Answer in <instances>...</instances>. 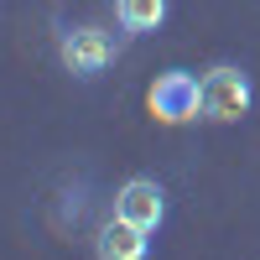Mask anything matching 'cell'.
Returning <instances> with one entry per match:
<instances>
[{"label":"cell","instance_id":"obj_1","mask_svg":"<svg viewBox=\"0 0 260 260\" xmlns=\"http://www.w3.org/2000/svg\"><path fill=\"white\" fill-rule=\"evenodd\" d=\"M255 104V83L245 68H234V62H219V68H208L198 78V120L208 125H234L245 120Z\"/></svg>","mask_w":260,"mask_h":260},{"label":"cell","instance_id":"obj_2","mask_svg":"<svg viewBox=\"0 0 260 260\" xmlns=\"http://www.w3.org/2000/svg\"><path fill=\"white\" fill-rule=\"evenodd\" d=\"M57 57L73 78H99L115 62V37L104 26H62L57 31Z\"/></svg>","mask_w":260,"mask_h":260},{"label":"cell","instance_id":"obj_3","mask_svg":"<svg viewBox=\"0 0 260 260\" xmlns=\"http://www.w3.org/2000/svg\"><path fill=\"white\" fill-rule=\"evenodd\" d=\"M146 104H151V115H156L161 125H187V120H198V78L182 73V68H167V73H156Z\"/></svg>","mask_w":260,"mask_h":260},{"label":"cell","instance_id":"obj_4","mask_svg":"<svg viewBox=\"0 0 260 260\" xmlns=\"http://www.w3.org/2000/svg\"><path fill=\"white\" fill-rule=\"evenodd\" d=\"M115 213L156 234L161 219H167V192H161V182H156V177H130V182L115 192Z\"/></svg>","mask_w":260,"mask_h":260},{"label":"cell","instance_id":"obj_5","mask_svg":"<svg viewBox=\"0 0 260 260\" xmlns=\"http://www.w3.org/2000/svg\"><path fill=\"white\" fill-rule=\"evenodd\" d=\"M94 255L99 260H146L151 255V229L120 219V213H110L99 229H94Z\"/></svg>","mask_w":260,"mask_h":260},{"label":"cell","instance_id":"obj_6","mask_svg":"<svg viewBox=\"0 0 260 260\" xmlns=\"http://www.w3.org/2000/svg\"><path fill=\"white\" fill-rule=\"evenodd\" d=\"M167 11H172V0H115V21H120V31H130V37L156 31L167 21Z\"/></svg>","mask_w":260,"mask_h":260}]
</instances>
